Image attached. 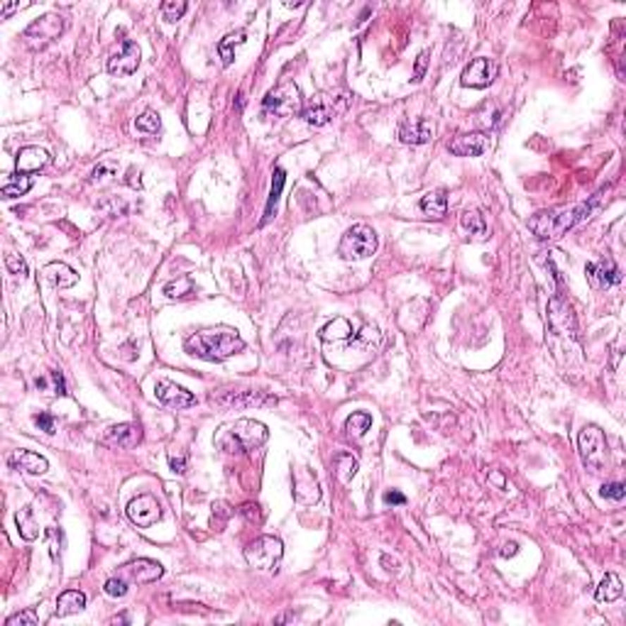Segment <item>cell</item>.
I'll list each match as a JSON object with an SVG mask.
<instances>
[{
    "mask_svg": "<svg viewBox=\"0 0 626 626\" xmlns=\"http://www.w3.org/2000/svg\"><path fill=\"white\" fill-rule=\"evenodd\" d=\"M269 438V431L264 424L254 419H238L228 429L226 438L221 441L223 450L228 453H252L257 448H262Z\"/></svg>",
    "mask_w": 626,
    "mask_h": 626,
    "instance_id": "3957f363",
    "label": "cell"
},
{
    "mask_svg": "<svg viewBox=\"0 0 626 626\" xmlns=\"http://www.w3.org/2000/svg\"><path fill=\"white\" fill-rule=\"evenodd\" d=\"M142 441V429L137 424H118L106 431L103 436V446L118 448V450H130Z\"/></svg>",
    "mask_w": 626,
    "mask_h": 626,
    "instance_id": "2e32d148",
    "label": "cell"
},
{
    "mask_svg": "<svg viewBox=\"0 0 626 626\" xmlns=\"http://www.w3.org/2000/svg\"><path fill=\"white\" fill-rule=\"evenodd\" d=\"M10 465L15 470H23L27 474H44L49 470V462H47L44 455L32 450H18L13 458H10Z\"/></svg>",
    "mask_w": 626,
    "mask_h": 626,
    "instance_id": "603a6c76",
    "label": "cell"
},
{
    "mask_svg": "<svg viewBox=\"0 0 626 626\" xmlns=\"http://www.w3.org/2000/svg\"><path fill=\"white\" fill-rule=\"evenodd\" d=\"M140 66V47L135 42H123L120 51L108 59V74L113 76H133Z\"/></svg>",
    "mask_w": 626,
    "mask_h": 626,
    "instance_id": "4fadbf2b",
    "label": "cell"
},
{
    "mask_svg": "<svg viewBox=\"0 0 626 626\" xmlns=\"http://www.w3.org/2000/svg\"><path fill=\"white\" fill-rule=\"evenodd\" d=\"M421 211L426 213V216L431 218H443L448 211V196L443 189H436V191H429L424 198H421Z\"/></svg>",
    "mask_w": 626,
    "mask_h": 626,
    "instance_id": "484cf974",
    "label": "cell"
},
{
    "mask_svg": "<svg viewBox=\"0 0 626 626\" xmlns=\"http://www.w3.org/2000/svg\"><path fill=\"white\" fill-rule=\"evenodd\" d=\"M622 594H624V585H622V580H619V575L617 572H607L604 580L599 582L594 597H597L599 602H617Z\"/></svg>",
    "mask_w": 626,
    "mask_h": 626,
    "instance_id": "d4e9b609",
    "label": "cell"
},
{
    "mask_svg": "<svg viewBox=\"0 0 626 626\" xmlns=\"http://www.w3.org/2000/svg\"><path fill=\"white\" fill-rule=\"evenodd\" d=\"M460 221H462V228L470 231V235H474V238H484V235H487V223H484V216L477 208H467Z\"/></svg>",
    "mask_w": 626,
    "mask_h": 626,
    "instance_id": "4dcf8cb0",
    "label": "cell"
},
{
    "mask_svg": "<svg viewBox=\"0 0 626 626\" xmlns=\"http://www.w3.org/2000/svg\"><path fill=\"white\" fill-rule=\"evenodd\" d=\"M599 494H602L604 499H614V502H622V499L626 497V489L622 482H612V484H604L602 489H599Z\"/></svg>",
    "mask_w": 626,
    "mask_h": 626,
    "instance_id": "b9f144b4",
    "label": "cell"
},
{
    "mask_svg": "<svg viewBox=\"0 0 626 626\" xmlns=\"http://www.w3.org/2000/svg\"><path fill=\"white\" fill-rule=\"evenodd\" d=\"M374 250H377V233L364 223H357L343 235L338 252L345 262H360V259L372 257Z\"/></svg>",
    "mask_w": 626,
    "mask_h": 626,
    "instance_id": "5b68a950",
    "label": "cell"
},
{
    "mask_svg": "<svg viewBox=\"0 0 626 626\" xmlns=\"http://www.w3.org/2000/svg\"><path fill=\"white\" fill-rule=\"evenodd\" d=\"M281 189H284V169H279V166H276L274 179H272V191H269L267 211H264V221L262 223H267L269 218L274 216V206H276V201H279V196H281Z\"/></svg>",
    "mask_w": 626,
    "mask_h": 626,
    "instance_id": "836d02e7",
    "label": "cell"
},
{
    "mask_svg": "<svg viewBox=\"0 0 626 626\" xmlns=\"http://www.w3.org/2000/svg\"><path fill=\"white\" fill-rule=\"evenodd\" d=\"M5 626H37V614L32 609H25L20 614H13V617L5 622Z\"/></svg>",
    "mask_w": 626,
    "mask_h": 626,
    "instance_id": "f35d334b",
    "label": "cell"
},
{
    "mask_svg": "<svg viewBox=\"0 0 626 626\" xmlns=\"http://www.w3.org/2000/svg\"><path fill=\"white\" fill-rule=\"evenodd\" d=\"M86 607V594L78 592V589H66V592L59 594L56 599V609H54V617H69V614H78L81 609Z\"/></svg>",
    "mask_w": 626,
    "mask_h": 626,
    "instance_id": "cb8c5ba5",
    "label": "cell"
},
{
    "mask_svg": "<svg viewBox=\"0 0 626 626\" xmlns=\"http://www.w3.org/2000/svg\"><path fill=\"white\" fill-rule=\"evenodd\" d=\"M345 106L348 101L343 93H318V96H313L309 106H304L301 118L309 125H313V128H323V125H328L333 118L340 116V113L345 111Z\"/></svg>",
    "mask_w": 626,
    "mask_h": 626,
    "instance_id": "ba28073f",
    "label": "cell"
},
{
    "mask_svg": "<svg viewBox=\"0 0 626 626\" xmlns=\"http://www.w3.org/2000/svg\"><path fill=\"white\" fill-rule=\"evenodd\" d=\"M118 575L130 585H149V582H156L164 575V567L156 560H149V558H137V560L125 563L118 570Z\"/></svg>",
    "mask_w": 626,
    "mask_h": 626,
    "instance_id": "30bf717a",
    "label": "cell"
},
{
    "mask_svg": "<svg viewBox=\"0 0 626 626\" xmlns=\"http://www.w3.org/2000/svg\"><path fill=\"white\" fill-rule=\"evenodd\" d=\"M128 516L135 526L149 529V526H154L156 521L161 519V507L152 494H140V497H135L133 502L128 504Z\"/></svg>",
    "mask_w": 626,
    "mask_h": 626,
    "instance_id": "7c38bea8",
    "label": "cell"
},
{
    "mask_svg": "<svg viewBox=\"0 0 626 626\" xmlns=\"http://www.w3.org/2000/svg\"><path fill=\"white\" fill-rule=\"evenodd\" d=\"M577 450H580L582 465L592 472H602L609 462V450H607V438L597 426H585L577 436Z\"/></svg>",
    "mask_w": 626,
    "mask_h": 626,
    "instance_id": "8992f818",
    "label": "cell"
},
{
    "mask_svg": "<svg viewBox=\"0 0 626 626\" xmlns=\"http://www.w3.org/2000/svg\"><path fill=\"white\" fill-rule=\"evenodd\" d=\"M599 203V194L592 198L589 203H580V206H570V208H553V211H541L536 213L534 218H529V231L536 235L544 243H553V240H560L570 228H575L580 221L592 216L594 206Z\"/></svg>",
    "mask_w": 626,
    "mask_h": 626,
    "instance_id": "6da1fadb",
    "label": "cell"
},
{
    "mask_svg": "<svg viewBox=\"0 0 626 626\" xmlns=\"http://www.w3.org/2000/svg\"><path fill=\"white\" fill-rule=\"evenodd\" d=\"M42 276H44L47 281H49L51 286H56V289H69V286L76 284V272L69 267V264L64 262H49L42 267Z\"/></svg>",
    "mask_w": 626,
    "mask_h": 626,
    "instance_id": "7402d4cb",
    "label": "cell"
},
{
    "mask_svg": "<svg viewBox=\"0 0 626 626\" xmlns=\"http://www.w3.org/2000/svg\"><path fill=\"white\" fill-rule=\"evenodd\" d=\"M384 502H387V504H406V497L401 492H387V494H384Z\"/></svg>",
    "mask_w": 626,
    "mask_h": 626,
    "instance_id": "7dc6e473",
    "label": "cell"
},
{
    "mask_svg": "<svg viewBox=\"0 0 626 626\" xmlns=\"http://www.w3.org/2000/svg\"><path fill=\"white\" fill-rule=\"evenodd\" d=\"M135 130H137V133H142V135H159L161 133V118H159V113L152 111V108H147L142 116L135 120Z\"/></svg>",
    "mask_w": 626,
    "mask_h": 626,
    "instance_id": "1f68e13d",
    "label": "cell"
},
{
    "mask_svg": "<svg viewBox=\"0 0 626 626\" xmlns=\"http://www.w3.org/2000/svg\"><path fill=\"white\" fill-rule=\"evenodd\" d=\"M429 59H431V51L424 49L419 54V59H416V66H414V81H421V78L426 76V69H429Z\"/></svg>",
    "mask_w": 626,
    "mask_h": 626,
    "instance_id": "7bdbcfd3",
    "label": "cell"
},
{
    "mask_svg": "<svg viewBox=\"0 0 626 626\" xmlns=\"http://www.w3.org/2000/svg\"><path fill=\"white\" fill-rule=\"evenodd\" d=\"M15 521H18V531H20V536H23L25 541H35L39 536V526H37V521H35L32 507L20 509L18 516H15Z\"/></svg>",
    "mask_w": 626,
    "mask_h": 626,
    "instance_id": "f1b7e54d",
    "label": "cell"
},
{
    "mask_svg": "<svg viewBox=\"0 0 626 626\" xmlns=\"http://www.w3.org/2000/svg\"><path fill=\"white\" fill-rule=\"evenodd\" d=\"M497 61L494 59H487V56H477V59H472L470 64L465 66V71H462V86L465 88H487L489 83L497 78Z\"/></svg>",
    "mask_w": 626,
    "mask_h": 626,
    "instance_id": "8fae6325",
    "label": "cell"
},
{
    "mask_svg": "<svg viewBox=\"0 0 626 626\" xmlns=\"http://www.w3.org/2000/svg\"><path fill=\"white\" fill-rule=\"evenodd\" d=\"M186 8H189V5H186L184 0H164V3H161V18H164L166 23H176V20L184 18Z\"/></svg>",
    "mask_w": 626,
    "mask_h": 626,
    "instance_id": "8d00e7d4",
    "label": "cell"
},
{
    "mask_svg": "<svg viewBox=\"0 0 626 626\" xmlns=\"http://www.w3.org/2000/svg\"><path fill=\"white\" fill-rule=\"evenodd\" d=\"M5 267L10 269V274H18V276L27 274V264H25V259L20 257V254H15V252L5 254Z\"/></svg>",
    "mask_w": 626,
    "mask_h": 626,
    "instance_id": "ab89813d",
    "label": "cell"
},
{
    "mask_svg": "<svg viewBox=\"0 0 626 626\" xmlns=\"http://www.w3.org/2000/svg\"><path fill=\"white\" fill-rule=\"evenodd\" d=\"M164 294L169 296V299H184V296L194 294V284H191L189 276H179L176 281H169V284L164 286Z\"/></svg>",
    "mask_w": 626,
    "mask_h": 626,
    "instance_id": "d590c367",
    "label": "cell"
},
{
    "mask_svg": "<svg viewBox=\"0 0 626 626\" xmlns=\"http://www.w3.org/2000/svg\"><path fill=\"white\" fill-rule=\"evenodd\" d=\"M294 499L301 504H313L318 502V497H321V487H318V479L313 477V474L309 472L306 467H299L294 472Z\"/></svg>",
    "mask_w": 626,
    "mask_h": 626,
    "instance_id": "ffe728a7",
    "label": "cell"
},
{
    "mask_svg": "<svg viewBox=\"0 0 626 626\" xmlns=\"http://www.w3.org/2000/svg\"><path fill=\"white\" fill-rule=\"evenodd\" d=\"M587 279L592 284V289H607V286L617 284L622 279V272H619L617 262L614 259H602V262H592L587 264Z\"/></svg>",
    "mask_w": 626,
    "mask_h": 626,
    "instance_id": "ac0fdd59",
    "label": "cell"
},
{
    "mask_svg": "<svg viewBox=\"0 0 626 626\" xmlns=\"http://www.w3.org/2000/svg\"><path fill=\"white\" fill-rule=\"evenodd\" d=\"M399 140L404 145H426L433 140V128L429 120L424 118H411V120H404V123L399 125Z\"/></svg>",
    "mask_w": 626,
    "mask_h": 626,
    "instance_id": "d6986e66",
    "label": "cell"
},
{
    "mask_svg": "<svg viewBox=\"0 0 626 626\" xmlns=\"http://www.w3.org/2000/svg\"><path fill=\"white\" fill-rule=\"evenodd\" d=\"M184 348L194 357L208 360V362H223V360L243 352L245 340L231 328H208V331H198L186 338Z\"/></svg>",
    "mask_w": 626,
    "mask_h": 626,
    "instance_id": "7a4b0ae2",
    "label": "cell"
},
{
    "mask_svg": "<svg viewBox=\"0 0 626 626\" xmlns=\"http://www.w3.org/2000/svg\"><path fill=\"white\" fill-rule=\"evenodd\" d=\"M186 453H169V467L174 470V472L184 474L186 472Z\"/></svg>",
    "mask_w": 626,
    "mask_h": 626,
    "instance_id": "ee69618b",
    "label": "cell"
},
{
    "mask_svg": "<svg viewBox=\"0 0 626 626\" xmlns=\"http://www.w3.org/2000/svg\"><path fill=\"white\" fill-rule=\"evenodd\" d=\"M156 399L164 406H169V409H189V406L196 404V396L191 391L169 382V379H159L156 382Z\"/></svg>",
    "mask_w": 626,
    "mask_h": 626,
    "instance_id": "e0dca14e",
    "label": "cell"
},
{
    "mask_svg": "<svg viewBox=\"0 0 626 626\" xmlns=\"http://www.w3.org/2000/svg\"><path fill=\"white\" fill-rule=\"evenodd\" d=\"M262 108L274 118H294L304 113V98L294 81H284L264 96Z\"/></svg>",
    "mask_w": 626,
    "mask_h": 626,
    "instance_id": "277c9868",
    "label": "cell"
},
{
    "mask_svg": "<svg viewBox=\"0 0 626 626\" xmlns=\"http://www.w3.org/2000/svg\"><path fill=\"white\" fill-rule=\"evenodd\" d=\"M118 169L113 164H98L96 169H93L91 174V184H103V181H108L111 176H116Z\"/></svg>",
    "mask_w": 626,
    "mask_h": 626,
    "instance_id": "60d3db41",
    "label": "cell"
},
{
    "mask_svg": "<svg viewBox=\"0 0 626 626\" xmlns=\"http://www.w3.org/2000/svg\"><path fill=\"white\" fill-rule=\"evenodd\" d=\"M352 326L348 318H336V321H331L326 328L321 331V340L326 343H338V340H348V338H352Z\"/></svg>",
    "mask_w": 626,
    "mask_h": 626,
    "instance_id": "4316f807",
    "label": "cell"
},
{
    "mask_svg": "<svg viewBox=\"0 0 626 626\" xmlns=\"http://www.w3.org/2000/svg\"><path fill=\"white\" fill-rule=\"evenodd\" d=\"M15 10H18V5H3V8H0V20H5L8 15H13Z\"/></svg>",
    "mask_w": 626,
    "mask_h": 626,
    "instance_id": "681fc988",
    "label": "cell"
},
{
    "mask_svg": "<svg viewBox=\"0 0 626 626\" xmlns=\"http://www.w3.org/2000/svg\"><path fill=\"white\" fill-rule=\"evenodd\" d=\"M281 558H284V544L276 536H259L257 541L245 548V560L254 570L272 572L279 567Z\"/></svg>",
    "mask_w": 626,
    "mask_h": 626,
    "instance_id": "52a82bcc",
    "label": "cell"
},
{
    "mask_svg": "<svg viewBox=\"0 0 626 626\" xmlns=\"http://www.w3.org/2000/svg\"><path fill=\"white\" fill-rule=\"evenodd\" d=\"M369 426H372V416L369 414H352L350 419L345 421V431L350 438L364 436V433L369 431Z\"/></svg>",
    "mask_w": 626,
    "mask_h": 626,
    "instance_id": "e575fe53",
    "label": "cell"
},
{
    "mask_svg": "<svg viewBox=\"0 0 626 626\" xmlns=\"http://www.w3.org/2000/svg\"><path fill=\"white\" fill-rule=\"evenodd\" d=\"M336 470H338V479H340L343 484H348L355 474H357V460H355L350 453H340L336 460Z\"/></svg>",
    "mask_w": 626,
    "mask_h": 626,
    "instance_id": "d6a6232c",
    "label": "cell"
},
{
    "mask_svg": "<svg viewBox=\"0 0 626 626\" xmlns=\"http://www.w3.org/2000/svg\"><path fill=\"white\" fill-rule=\"evenodd\" d=\"M30 189H32V176L30 174H10L8 181L3 184V189H0V194H3V198H18V196L27 194Z\"/></svg>",
    "mask_w": 626,
    "mask_h": 626,
    "instance_id": "83f0119b",
    "label": "cell"
},
{
    "mask_svg": "<svg viewBox=\"0 0 626 626\" xmlns=\"http://www.w3.org/2000/svg\"><path fill=\"white\" fill-rule=\"evenodd\" d=\"M64 25L66 23H64V18H61V15L47 13V15H42L39 20H35V23L25 30L23 39H25V44H27L30 49H35V51L44 49L47 44H51L54 39L61 37V32H64Z\"/></svg>",
    "mask_w": 626,
    "mask_h": 626,
    "instance_id": "9c48e42d",
    "label": "cell"
},
{
    "mask_svg": "<svg viewBox=\"0 0 626 626\" xmlns=\"http://www.w3.org/2000/svg\"><path fill=\"white\" fill-rule=\"evenodd\" d=\"M35 424H37L44 433H54V416H51V414H39V416H35Z\"/></svg>",
    "mask_w": 626,
    "mask_h": 626,
    "instance_id": "f6af8a7d",
    "label": "cell"
},
{
    "mask_svg": "<svg viewBox=\"0 0 626 626\" xmlns=\"http://www.w3.org/2000/svg\"><path fill=\"white\" fill-rule=\"evenodd\" d=\"M51 379H54V384H56V394H61V396H64V394H66V387H64V377H61L59 372H51Z\"/></svg>",
    "mask_w": 626,
    "mask_h": 626,
    "instance_id": "c3c4849f",
    "label": "cell"
},
{
    "mask_svg": "<svg viewBox=\"0 0 626 626\" xmlns=\"http://www.w3.org/2000/svg\"><path fill=\"white\" fill-rule=\"evenodd\" d=\"M489 147H492V140H489V135H484V133L458 135V137H453L450 142H448V149H450V154H455V156H479V154L489 152Z\"/></svg>",
    "mask_w": 626,
    "mask_h": 626,
    "instance_id": "5bb4252c",
    "label": "cell"
},
{
    "mask_svg": "<svg viewBox=\"0 0 626 626\" xmlns=\"http://www.w3.org/2000/svg\"><path fill=\"white\" fill-rule=\"evenodd\" d=\"M128 589H130V582H125L120 575L106 580V585H103V592H106L108 597H125V594H128Z\"/></svg>",
    "mask_w": 626,
    "mask_h": 626,
    "instance_id": "74e56055",
    "label": "cell"
},
{
    "mask_svg": "<svg viewBox=\"0 0 626 626\" xmlns=\"http://www.w3.org/2000/svg\"><path fill=\"white\" fill-rule=\"evenodd\" d=\"M47 161H49V154L42 147L30 145V147L20 149L18 156H15V169H18V174H35L42 166H47Z\"/></svg>",
    "mask_w": 626,
    "mask_h": 626,
    "instance_id": "44dd1931",
    "label": "cell"
},
{
    "mask_svg": "<svg viewBox=\"0 0 626 626\" xmlns=\"http://www.w3.org/2000/svg\"><path fill=\"white\" fill-rule=\"evenodd\" d=\"M502 556H504V558H509V556H516V544H509V546H504Z\"/></svg>",
    "mask_w": 626,
    "mask_h": 626,
    "instance_id": "f907efd6",
    "label": "cell"
},
{
    "mask_svg": "<svg viewBox=\"0 0 626 626\" xmlns=\"http://www.w3.org/2000/svg\"><path fill=\"white\" fill-rule=\"evenodd\" d=\"M245 37L247 35L243 32V30H238V32H231L228 37H223L221 42H218V54H221L223 64L231 66L233 59H235V47H240L245 42Z\"/></svg>",
    "mask_w": 626,
    "mask_h": 626,
    "instance_id": "f546056e",
    "label": "cell"
},
{
    "mask_svg": "<svg viewBox=\"0 0 626 626\" xmlns=\"http://www.w3.org/2000/svg\"><path fill=\"white\" fill-rule=\"evenodd\" d=\"M548 318H551V326L556 331H560L563 336L577 338V321L572 316V309L563 296H553L551 304H548Z\"/></svg>",
    "mask_w": 626,
    "mask_h": 626,
    "instance_id": "9a60e30c",
    "label": "cell"
},
{
    "mask_svg": "<svg viewBox=\"0 0 626 626\" xmlns=\"http://www.w3.org/2000/svg\"><path fill=\"white\" fill-rule=\"evenodd\" d=\"M128 184L133 189H142V181H140V169H130L128 171Z\"/></svg>",
    "mask_w": 626,
    "mask_h": 626,
    "instance_id": "bcb514c9",
    "label": "cell"
}]
</instances>
